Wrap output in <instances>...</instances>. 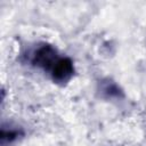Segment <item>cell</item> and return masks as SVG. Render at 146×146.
Segmentation results:
<instances>
[{
    "label": "cell",
    "instance_id": "cell-1",
    "mask_svg": "<svg viewBox=\"0 0 146 146\" xmlns=\"http://www.w3.org/2000/svg\"><path fill=\"white\" fill-rule=\"evenodd\" d=\"M59 57H60V55L58 54V50L52 44L40 43L32 51L30 63L34 67H38V68L49 73Z\"/></svg>",
    "mask_w": 146,
    "mask_h": 146
},
{
    "label": "cell",
    "instance_id": "cell-2",
    "mask_svg": "<svg viewBox=\"0 0 146 146\" xmlns=\"http://www.w3.org/2000/svg\"><path fill=\"white\" fill-rule=\"evenodd\" d=\"M74 73H75L74 63L67 56H60L49 72L52 82L59 86H64L72 80Z\"/></svg>",
    "mask_w": 146,
    "mask_h": 146
},
{
    "label": "cell",
    "instance_id": "cell-3",
    "mask_svg": "<svg viewBox=\"0 0 146 146\" xmlns=\"http://www.w3.org/2000/svg\"><path fill=\"white\" fill-rule=\"evenodd\" d=\"M24 136L23 129L14 125H5L2 124L0 131V143L1 146H9L15 144L18 139Z\"/></svg>",
    "mask_w": 146,
    "mask_h": 146
},
{
    "label": "cell",
    "instance_id": "cell-4",
    "mask_svg": "<svg viewBox=\"0 0 146 146\" xmlns=\"http://www.w3.org/2000/svg\"><path fill=\"white\" fill-rule=\"evenodd\" d=\"M99 91L107 99H120L123 97V90L111 79H103L100 81Z\"/></svg>",
    "mask_w": 146,
    "mask_h": 146
}]
</instances>
